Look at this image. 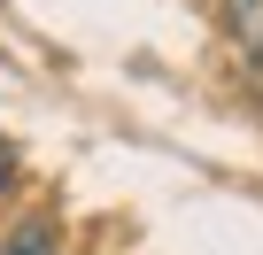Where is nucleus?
Instances as JSON below:
<instances>
[{"instance_id": "obj_3", "label": "nucleus", "mask_w": 263, "mask_h": 255, "mask_svg": "<svg viewBox=\"0 0 263 255\" xmlns=\"http://www.w3.org/2000/svg\"><path fill=\"white\" fill-rule=\"evenodd\" d=\"M8 186H16V147L0 140V193H8Z\"/></svg>"}, {"instance_id": "obj_1", "label": "nucleus", "mask_w": 263, "mask_h": 255, "mask_svg": "<svg viewBox=\"0 0 263 255\" xmlns=\"http://www.w3.org/2000/svg\"><path fill=\"white\" fill-rule=\"evenodd\" d=\"M0 255H62V232H54V217H24L8 240H0Z\"/></svg>"}, {"instance_id": "obj_2", "label": "nucleus", "mask_w": 263, "mask_h": 255, "mask_svg": "<svg viewBox=\"0 0 263 255\" xmlns=\"http://www.w3.org/2000/svg\"><path fill=\"white\" fill-rule=\"evenodd\" d=\"M224 24L248 54H263V0H224Z\"/></svg>"}]
</instances>
